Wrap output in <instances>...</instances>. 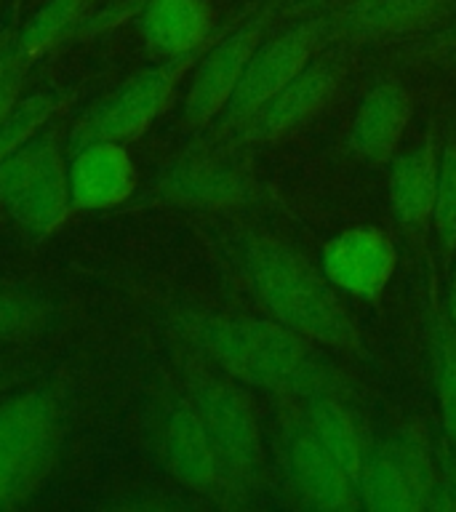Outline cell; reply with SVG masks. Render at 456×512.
I'll use <instances>...</instances> for the list:
<instances>
[{"label": "cell", "instance_id": "6da1fadb", "mask_svg": "<svg viewBox=\"0 0 456 512\" xmlns=\"http://www.w3.org/2000/svg\"><path fill=\"white\" fill-rule=\"evenodd\" d=\"M168 326L187 350L198 352L216 371L275 398H358L350 374L278 320L179 304L168 312Z\"/></svg>", "mask_w": 456, "mask_h": 512}, {"label": "cell", "instance_id": "7a4b0ae2", "mask_svg": "<svg viewBox=\"0 0 456 512\" xmlns=\"http://www.w3.org/2000/svg\"><path fill=\"white\" fill-rule=\"evenodd\" d=\"M238 264L251 294L272 320L342 358L371 360L366 339L323 270L267 232H246Z\"/></svg>", "mask_w": 456, "mask_h": 512}, {"label": "cell", "instance_id": "3957f363", "mask_svg": "<svg viewBox=\"0 0 456 512\" xmlns=\"http://www.w3.org/2000/svg\"><path fill=\"white\" fill-rule=\"evenodd\" d=\"M179 371L184 395L206 427L232 499L235 504L248 502L262 491L264 483V446L254 403L240 382L216 371L184 344L179 352Z\"/></svg>", "mask_w": 456, "mask_h": 512}, {"label": "cell", "instance_id": "277c9868", "mask_svg": "<svg viewBox=\"0 0 456 512\" xmlns=\"http://www.w3.org/2000/svg\"><path fill=\"white\" fill-rule=\"evenodd\" d=\"M62 430V395L48 384L0 400V512L38 494L54 470Z\"/></svg>", "mask_w": 456, "mask_h": 512}, {"label": "cell", "instance_id": "5b68a950", "mask_svg": "<svg viewBox=\"0 0 456 512\" xmlns=\"http://www.w3.org/2000/svg\"><path fill=\"white\" fill-rule=\"evenodd\" d=\"M0 208L35 238H48L70 219L67 155L56 131L40 128L0 163Z\"/></svg>", "mask_w": 456, "mask_h": 512}, {"label": "cell", "instance_id": "8992f818", "mask_svg": "<svg viewBox=\"0 0 456 512\" xmlns=\"http://www.w3.org/2000/svg\"><path fill=\"white\" fill-rule=\"evenodd\" d=\"M438 464L430 432L419 419L374 443L358 480L360 510L422 512L427 510Z\"/></svg>", "mask_w": 456, "mask_h": 512}, {"label": "cell", "instance_id": "52a82bcc", "mask_svg": "<svg viewBox=\"0 0 456 512\" xmlns=\"http://www.w3.org/2000/svg\"><path fill=\"white\" fill-rule=\"evenodd\" d=\"M278 467L288 496L312 510H360L358 488L328 451L302 400L278 398Z\"/></svg>", "mask_w": 456, "mask_h": 512}, {"label": "cell", "instance_id": "ba28073f", "mask_svg": "<svg viewBox=\"0 0 456 512\" xmlns=\"http://www.w3.org/2000/svg\"><path fill=\"white\" fill-rule=\"evenodd\" d=\"M203 51L160 59L155 67L136 72L134 78H128L118 91H112L102 104H96L86 120H80L72 134V144L136 142L171 107L179 83L190 75Z\"/></svg>", "mask_w": 456, "mask_h": 512}, {"label": "cell", "instance_id": "9c48e42d", "mask_svg": "<svg viewBox=\"0 0 456 512\" xmlns=\"http://www.w3.org/2000/svg\"><path fill=\"white\" fill-rule=\"evenodd\" d=\"M323 46H328L323 16H312L264 38L248 59L243 78L232 91L227 107L211 123L216 139H230L232 134H238L243 123L272 94H278L296 72H302Z\"/></svg>", "mask_w": 456, "mask_h": 512}, {"label": "cell", "instance_id": "30bf717a", "mask_svg": "<svg viewBox=\"0 0 456 512\" xmlns=\"http://www.w3.org/2000/svg\"><path fill=\"white\" fill-rule=\"evenodd\" d=\"M280 0H267L256 14H251L235 30L227 32L224 38L200 54L190 72V86L184 94L182 120L192 131L211 126L219 112L227 107L232 91L243 78L248 59L256 51V46L267 38L272 19L278 14Z\"/></svg>", "mask_w": 456, "mask_h": 512}, {"label": "cell", "instance_id": "8fae6325", "mask_svg": "<svg viewBox=\"0 0 456 512\" xmlns=\"http://www.w3.org/2000/svg\"><path fill=\"white\" fill-rule=\"evenodd\" d=\"M344 75L347 56L342 43L331 51L315 54L310 64L296 72L278 94H272L230 139L238 144H272L294 134L296 128H302L326 110L342 86Z\"/></svg>", "mask_w": 456, "mask_h": 512}, {"label": "cell", "instance_id": "7c38bea8", "mask_svg": "<svg viewBox=\"0 0 456 512\" xmlns=\"http://www.w3.org/2000/svg\"><path fill=\"white\" fill-rule=\"evenodd\" d=\"M155 446H158L160 462L179 486L203 496L208 502L235 504L214 446L206 435V427L184 392L168 400L163 408Z\"/></svg>", "mask_w": 456, "mask_h": 512}, {"label": "cell", "instance_id": "4fadbf2b", "mask_svg": "<svg viewBox=\"0 0 456 512\" xmlns=\"http://www.w3.org/2000/svg\"><path fill=\"white\" fill-rule=\"evenodd\" d=\"M155 198L184 211H232L262 198L246 168L214 155H184L155 179Z\"/></svg>", "mask_w": 456, "mask_h": 512}, {"label": "cell", "instance_id": "5bb4252c", "mask_svg": "<svg viewBox=\"0 0 456 512\" xmlns=\"http://www.w3.org/2000/svg\"><path fill=\"white\" fill-rule=\"evenodd\" d=\"M398 267V248L374 224H358L328 240L320 254V270L328 283L347 296L376 302L390 286Z\"/></svg>", "mask_w": 456, "mask_h": 512}, {"label": "cell", "instance_id": "9a60e30c", "mask_svg": "<svg viewBox=\"0 0 456 512\" xmlns=\"http://www.w3.org/2000/svg\"><path fill=\"white\" fill-rule=\"evenodd\" d=\"M456 8V0H339L326 11L328 43H376L422 30L446 19Z\"/></svg>", "mask_w": 456, "mask_h": 512}, {"label": "cell", "instance_id": "2e32d148", "mask_svg": "<svg viewBox=\"0 0 456 512\" xmlns=\"http://www.w3.org/2000/svg\"><path fill=\"white\" fill-rule=\"evenodd\" d=\"M67 182L72 214L107 211L134 195L139 174L126 144L83 142L72 144L67 158Z\"/></svg>", "mask_w": 456, "mask_h": 512}, {"label": "cell", "instance_id": "e0dca14e", "mask_svg": "<svg viewBox=\"0 0 456 512\" xmlns=\"http://www.w3.org/2000/svg\"><path fill=\"white\" fill-rule=\"evenodd\" d=\"M411 118V96L398 78L379 80L360 99L347 131V150L366 166H387Z\"/></svg>", "mask_w": 456, "mask_h": 512}, {"label": "cell", "instance_id": "ac0fdd59", "mask_svg": "<svg viewBox=\"0 0 456 512\" xmlns=\"http://www.w3.org/2000/svg\"><path fill=\"white\" fill-rule=\"evenodd\" d=\"M134 22L152 54L174 59L211 46L214 8L208 0H142Z\"/></svg>", "mask_w": 456, "mask_h": 512}, {"label": "cell", "instance_id": "d6986e66", "mask_svg": "<svg viewBox=\"0 0 456 512\" xmlns=\"http://www.w3.org/2000/svg\"><path fill=\"white\" fill-rule=\"evenodd\" d=\"M435 176H438V152L435 136H427L414 150L392 160L390 206L400 230L411 238H424L432 224V200H435Z\"/></svg>", "mask_w": 456, "mask_h": 512}, {"label": "cell", "instance_id": "ffe728a7", "mask_svg": "<svg viewBox=\"0 0 456 512\" xmlns=\"http://www.w3.org/2000/svg\"><path fill=\"white\" fill-rule=\"evenodd\" d=\"M302 406L320 443L331 451L339 467L347 472V478L358 488V480L363 475L368 454L374 448V440L368 435L366 422L360 419V414L352 406V398L318 395V398L302 400Z\"/></svg>", "mask_w": 456, "mask_h": 512}, {"label": "cell", "instance_id": "44dd1931", "mask_svg": "<svg viewBox=\"0 0 456 512\" xmlns=\"http://www.w3.org/2000/svg\"><path fill=\"white\" fill-rule=\"evenodd\" d=\"M427 347H430L432 387L440 408V424L448 443L456 448V326L448 320L443 302H427Z\"/></svg>", "mask_w": 456, "mask_h": 512}, {"label": "cell", "instance_id": "7402d4cb", "mask_svg": "<svg viewBox=\"0 0 456 512\" xmlns=\"http://www.w3.org/2000/svg\"><path fill=\"white\" fill-rule=\"evenodd\" d=\"M88 0H46L43 6L35 8L32 16L16 30V43L19 51L30 64L62 46L64 40H72V35L80 30L83 11Z\"/></svg>", "mask_w": 456, "mask_h": 512}, {"label": "cell", "instance_id": "603a6c76", "mask_svg": "<svg viewBox=\"0 0 456 512\" xmlns=\"http://www.w3.org/2000/svg\"><path fill=\"white\" fill-rule=\"evenodd\" d=\"M64 102H67V96L59 94V91H35V94L19 99L11 115L0 123V163L19 144L38 134L40 128H46L48 120L62 110Z\"/></svg>", "mask_w": 456, "mask_h": 512}, {"label": "cell", "instance_id": "cb8c5ba5", "mask_svg": "<svg viewBox=\"0 0 456 512\" xmlns=\"http://www.w3.org/2000/svg\"><path fill=\"white\" fill-rule=\"evenodd\" d=\"M51 318V307L38 291L0 283V344L38 334Z\"/></svg>", "mask_w": 456, "mask_h": 512}, {"label": "cell", "instance_id": "d4e9b609", "mask_svg": "<svg viewBox=\"0 0 456 512\" xmlns=\"http://www.w3.org/2000/svg\"><path fill=\"white\" fill-rule=\"evenodd\" d=\"M432 227L440 246L456 251V144H443L438 152L435 200H432Z\"/></svg>", "mask_w": 456, "mask_h": 512}, {"label": "cell", "instance_id": "484cf974", "mask_svg": "<svg viewBox=\"0 0 456 512\" xmlns=\"http://www.w3.org/2000/svg\"><path fill=\"white\" fill-rule=\"evenodd\" d=\"M32 64L27 62L16 43V30H0V123L11 115Z\"/></svg>", "mask_w": 456, "mask_h": 512}, {"label": "cell", "instance_id": "4316f807", "mask_svg": "<svg viewBox=\"0 0 456 512\" xmlns=\"http://www.w3.org/2000/svg\"><path fill=\"white\" fill-rule=\"evenodd\" d=\"M435 464H438V475L427 510L456 512V448L448 443L446 435L435 443Z\"/></svg>", "mask_w": 456, "mask_h": 512}, {"label": "cell", "instance_id": "83f0119b", "mask_svg": "<svg viewBox=\"0 0 456 512\" xmlns=\"http://www.w3.org/2000/svg\"><path fill=\"white\" fill-rule=\"evenodd\" d=\"M443 310H446L448 320L456 326V267L451 272V280H448V288H446V299H443Z\"/></svg>", "mask_w": 456, "mask_h": 512}, {"label": "cell", "instance_id": "f1b7e54d", "mask_svg": "<svg viewBox=\"0 0 456 512\" xmlns=\"http://www.w3.org/2000/svg\"><path fill=\"white\" fill-rule=\"evenodd\" d=\"M435 43L443 48H448V51H456V24L454 27H448L446 32H440L438 38H435Z\"/></svg>", "mask_w": 456, "mask_h": 512}, {"label": "cell", "instance_id": "f546056e", "mask_svg": "<svg viewBox=\"0 0 456 512\" xmlns=\"http://www.w3.org/2000/svg\"><path fill=\"white\" fill-rule=\"evenodd\" d=\"M448 54H451V59H454V62H456V51H448Z\"/></svg>", "mask_w": 456, "mask_h": 512}]
</instances>
